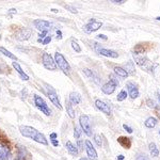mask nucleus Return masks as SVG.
Segmentation results:
<instances>
[{
    "instance_id": "nucleus-1",
    "label": "nucleus",
    "mask_w": 160,
    "mask_h": 160,
    "mask_svg": "<svg viewBox=\"0 0 160 160\" xmlns=\"http://www.w3.org/2000/svg\"><path fill=\"white\" fill-rule=\"evenodd\" d=\"M19 131L22 136L26 137V138H29L31 140L38 142V143L43 144V145H47L48 144L46 137L44 136L42 132H40L38 129L31 127V126H20Z\"/></svg>"
},
{
    "instance_id": "nucleus-2",
    "label": "nucleus",
    "mask_w": 160,
    "mask_h": 160,
    "mask_svg": "<svg viewBox=\"0 0 160 160\" xmlns=\"http://www.w3.org/2000/svg\"><path fill=\"white\" fill-rule=\"evenodd\" d=\"M135 57V60L139 66L141 68H143L144 71L148 72V73H153L155 68L157 66V64H154L149 59L146 58L145 56H133Z\"/></svg>"
},
{
    "instance_id": "nucleus-3",
    "label": "nucleus",
    "mask_w": 160,
    "mask_h": 160,
    "mask_svg": "<svg viewBox=\"0 0 160 160\" xmlns=\"http://www.w3.org/2000/svg\"><path fill=\"white\" fill-rule=\"evenodd\" d=\"M55 62L56 64L61 68V71L63 72L64 74L69 75L71 73V66H69L68 62L66 61V59L64 58V56L60 52H57L55 55Z\"/></svg>"
},
{
    "instance_id": "nucleus-4",
    "label": "nucleus",
    "mask_w": 160,
    "mask_h": 160,
    "mask_svg": "<svg viewBox=\"0 0 160 160\" xmlns=\"http://www.w3.org/2000/svg\"><path fill=\"white\" fill-rule=\"evenodd\" d=\"M34 105H35V107H37L42 113H44L45 115L49 117L51 114V110L49 109L48 105L46 104L45 100H44L41 96H38V95H34Z\"/></svg>"
},
{
    "instance_id": "nucleus-5",
    "label": "nucleus",
    "mask_w": 160,
    "mask_h": 160,
    "mask_svg": "<svg viewBox=\"0 0 160 160\" xmlns=\"http://www.w3.org/2000/svg\"><path fill=\"white\" fill-rule=\"evenodd\" d=\"M118 86V79L115 78L113 75H111V76H110V80L107 82V83H105L104 86H102V91L104 92L105 94L110 95V94H112V93L115 91V88H117Z\"/></svg>"
},
{
    "instance_id": "nucleus-6",
    "label": "nucleus",
    "mask_w": 160,
    "mask_h": 160,
    "mask_svg": "<svg viewBox=\"0 0 160 160\" xmlns=\"http://www.w3.org/2000/svg\"><path fill=\"white\" fill-rule=\"evenodd\" d=\"M79 123L81 126V129L83 130V132L86 133L88 137L92 136V128H91V122H90V118L88 115H81L79 118Z\"/></svg>"
},
{
    "instance_id": "nucleus-7",
    "label": "nucleus",
    "mask_w": 160,
    "mask_h": 160,
    "mask_svg": "<svg viewBox=\"0 0 160 160\" xmlns=\"http://www.w3.org/2000/svg\"><path fill=\"white\" fill-rule=\"evenodd\" d=\"M42 62H43L44 68H45L46 69H49V71H56L57 64H56L55 60L52 59V57H51L49 53H47V52L43 53Z\"/></svg>"
},
{
    "instance_id": "nucleus-8",
    "label": "nucleus",
    "mask_w": 160,
    "mask_h": 160,
    "mask_svg": "<svg viewBox=\"0 0 160 160\" xmlns=\"http://www.w3.org/2000/svg\"><path fill=\"white\" fill-rule=\"evenodd\" d=\"M102 22H99V20H97L95 18H92L86 26H84L83 30L86 31L87 33H92V32L97 31L99 28H102Z\"/></svg>"
},
{
    "instance_id": "nucleus-9",
    "label": "nucleus",
    "mask_w": 160,
    "mask_h": 160,
    "mask_svg": "<svg viewBox=\"0 0 160 160\" xmlns=\"http://www.w3.org/2000/svg\"><path fill=\"white\" fill-rule=\"evenodd\" d=\"M46 89H47V95H48V97H49V99L51 100V102H52V104L55 105L58 109L62 110L61 102H60V100H59V98H58V95H57L56 91L51 87L47 86V84H46Z\"/></svg>"
},
{
    "instance_id": "nucleus-10",
    "label": "nucleus",
    "mask_w": 160,
    "mask_h": 160,
    "mask_svg": "<svg viewBox=\"0 0 160 160\" xmlns=\"http://www.w3.org/2000/svg\"><path fill=\"white\" fill-rule=\"evenodd\" d=\"M33 24H34V27L37 28V29L41 30V32L47 31L51 26H52L51 22H47V20H44V19H37V20H34Z\"/></svg>"
},
{
    "instance_id": "nucleus-11",
    "label": "nucleus",
    "mask_w": 160,
    "mask_h": 160,
    "mask_svg": "<svg viewBox=\"0 0 160 160\" xmlns=\"http://www.w3.org/2000/svg\"><path fill=\"white\" fill-rule=\"evenodd\" d=\"M84 144H86V151H87L89 159L90 160H97V153H96V151H95V148H93L91 142L89 140H87L84 142Z\"/></svg>"
},
{
    "instance_id": "nucleus-12",
    "label": "nucleus",
    "mask_w": 160,
    "mask_h": 160,
    "mask_svg": "<svg viewBox=\"0 0 160 160\" xmlns=\"http://www.w3.org/2000/svg\"><path fill=\"white\" fill-rule=\"evenodd\" d=\"M148 43H140L136 45L133 48V56H144V53L149 49V45H146Z\"/></svg>"
},
{
    "instance_id": "nucleus-13",
    "label": "nucleus",
    "mask_w": 160,
    "mask_h": 160,
    "mask_svg": "<svg viewBox=\"0 0 160 160\" xmlns=\"http://www.w3.org/2000/svg\"><path fill=\"white\" fill-rule=\"evenodd\" d=\"M126 88H127L128 93H129L130 97L132 99H135L139 96V89H138V86H137V84L132 83V82H127Z\"/></svg>"
},
{
    "instance_id": "nucleus-14",
    "label": "nucleus",
    "mask_w": 160,
    "mask_h": 160,
    "mask_svg": "<svg viewBox=\"0 0 160 160\" xmlns=\"http://www.w3.org/2000/svg\"><path fill=\"white\" fill-rule=\"evenodd\" d=\"M95 106H96L97 109L100 110L102 112H104L106 115H110L111 114V109H110L109 105H107L106 102H102V100L97 99L96 102H95Z\"/></svg>"
},
{
    "instance_id": "nucleus-15",
    "label": "nucleus",
    "mask_w": 160,
    "mask_h": 160,
    "mask_svg": "<svg viewBox=\"0 0 160 160\" xmlns=\"http://www.w3.org/2000/svg\"><path fill=\"white\" fill-rule=\"evenodd\" d=\"M31 34H32V31L30 29H22L16 34V38H17V40H19V41H27L30 38Z\"/></svg>"
},
{
    "instance_id": "nucleus-16",
    "label": "nucleus",
    "mask_w": 160,
    "mask_h": 160,
    "mask_svg": "<svg viewBox=\"0 0 160 160\" xmlns=\"http://www.w3.org/2000/svg\"><path fill=\"white\" fill-rule=\"evenodd\" d=\"M97 52L102 56L109 57V58H118V53L117 52V51L110 50V49H105V48H99V49L97 50Z\"/></svg>"
},
{
    "instance_id": "nucleus-17",
    "label": "nucleus",
    "mask_w": 160,
    "mask_h": 160,
    "mask_svg": "<svg viewBox=\"0 0 160 160\" xmlns=\"http://www.w3.org/2000/svg\"><path fill=\"white\" fill-rule=\"evenodd\" d=\"M12 66H13V68H15V71H16L17 73L19 74V76L22 77V79H24V80H26V81H27V80H29V76H28V75L26 74L24 71H22V66H20L19 64L17 63V62H15V61L13 62V63H12Z\"/></svg>"
},
{
    "instance_id": "nucleus-18",
    "label": "nucleus",
    "mask_w": 160,
    "mask_h": 160,
    "mask_svg": "<svg viewBox=\"0 0 160 160\" xmlns=\"http://www.w3.org/2000/svg\"><path fill=\"white\" fill-rule=\"evenodd\" d=\"M81 102V95L78 92H72L69 95V102L72 105H78Z\"/></svg>"
},
{
    "instance_id": "nucleus-19",
    "label": "nucleus",
    "mask_w": 160,
    "mask_h": 160,
    "mask_svg": "<svg viewBox=\"0 0 160 160\" xmlns=\"http://www.w3.org/2000/svg\"><path fill=\"white\" fill-rule=\"evenodd\" d=\"M118 142L124 148H130L131 146V140L130 138H127V137H118Z\"/></svg>"
},
{
    "instance_id": "nucleus-20",
    "label": "nucleus",
    "mask_w": 160,
    "mask_h": 160,
    "mask_svg": "<svg viewBox=\"0 0 160 160\" xmlns=\"http://www.w3.org/2000/svg\"><path fill=\"white\" fill-rule=\"evenodd\" d=\"M65 148L68 151V153L71 154V155H73V156H76V155H78V148H77V146L74 145V144L72 143L71 141L66 142V143H65Z\"/></svg>"
},
{
    "instance_id": "nucleus-21",
    "label": "nucleus",
    "mask_w": 160,
    "mask_h": 160,
    "mask_svg": "<svg viewBox=\"0 0 160 160\" xmlns=\"http://www.w3.org/2000/svg\"><path fill=\"white\" fill-rule=\"evenodd\" d=\"M10 149L6 144L0 143V158H9Z\"/></svg>"
},
{
    "instance_id": "nucleus-22",
    "label": "nucleus",
    "mask_w": 160,
    "mask_h": 160,
    "mask_svg": "<svg viewBox=\"0 0 160 160\" xmlns=\"http://www.w3.org/2000/svg\"><path fill=\"white\" fill-rule=\"evenodd\" d=\"M114 72H115V74L118 75L120 77H122V78H127L128 77V73L125 71V68H120V66H115Z\"/></svg>"
},
{
    "instance_id": "nucleus-23",
    "label": "nucleus",
    "mask_w": 160,
    "mask_h": 160,
    "mask_svg": "<svg viewBox=\"0 0 160 160\" xmlns=\"http://www.w3.org/2000/svg\"><path fill=\"white\" fill-rule=\"evenodd\" d=\"M149 153H151V156L152 157H158L159 156V151L157 148L156 144L154 142L149 143Z\"/></svg>"
},
{
    "instance_id": "nucleus-24",
    "label": "nucleus",
    "mask_w": 160,
    "mask_h": 160,
    "mask_svg": "<svg viewBox=\"0 0 160 160\" xmlns=\"http://www.w3.org/2000/svg\"><path fill=\"white\" fill-rule=\"evenodd\" d=\"M66 102V113L68 114V117L71 118H75V110L73 108V105L69 102V100H68Z\"/></svg>"
},
{
    "instance_id": "nucleus-25",
    "label": "nucleus",
    "mask_w": 160,
    "mask_h": 160,
    "mask_svg": "<svg viewBox=\"0 0 160 160\" xmlns=\"http://www.w3.org/2000/svg\"><path fill=\"white\" fill-rule=\"evenodd\" d=\"M0 52H1V53H2V55H3V56L8 57V58L12 59V60H14V61H16V60H17L16 56H15V55H13V53L11 52V51L7 50L6 48H3V47H0Z\"/></svg>"
},
{
    "instance_id": "nucleus-26",
    "label": "nucleus",
    "mask_w": 160,
    "mask_h": 160,
    "mask_svg": "<svg viewBox=\"0 0 160 160\" xmlns=\"http://www.w3.org/2000/svg\"><path fill=\"white\" fill-rule=\"evenodd\" d=\"M83 73L86 74V76H88L89 78H91L92 80H94L96 83H98V78H97V76L95 75L91 69H88V68H84L83 69Z\"/></svg>"
},
{
    "instance_id": "nucleus-27",
    "label": "nucleus",
    "mask_w": 160,
    "mask_h": 160,
    "mask_svg": "<svg viewBox=\"0 0 160 160\" xmlns=\"http://www.w3.org/2000/svg\"><path fill=\"white\" fill-rule=\"evenodd\" d=\"M144 125H145L148 128H154L155 126L157 125V120L155 118H148V120L145 121Z\"/></svg>"
},
{
    "instance_id": "nucleus-28",
    "label": "nucleus",
    "mask_w": 160,
    "mask_h": 160,
    "mask_svg": "<svg viewBox=\"0 0 160 160\" xmlns=\"http://www.w3.org/2000/svg\"><path fill=\"white\" fill-rule=\"evenodd\" d=\"M125 71L127 72L128 75L129 74H135V65H133V62H131V61H128L127 62V64H126V68H125Z\"/></svg>"
},
{
    "instance_id": "nucleus-29",
    "label": "nucleus",
    "mask_w": 160,
    "mask_h": 160,
    "mask_svg": "<svg viewBox=\"0 0 160 160\" xmlns=\"http://www.w3.org/2000/svg\"><path fill=\"white\" fill-rule=\"evenodd\" d=\"M126 97H127V92H126L125 90H122V91L118 94L117 99H118V102H123V100L126 99Z\"/></svg>"
},
{
    "instance_id": "nucleus-30",
    "label": "nucleus",
    "mask_w": 160,
    "mask_h": 160,
    "mask_svg": "<svg viewBox=\"0 0 160 160\" xmlns=\"http://www.w3.org/2000/svg\"><path fill=\"white\" fill-rule=\"evenodd\" d=\"M94 141H95V143H96V145H97V146L102 148V136H100V135H95V136H94Z\"/></svg>"
},
{
    "instance_id": "nucleus-31",
    "label": "nucleus",
    "mask_w": 160,
    "mask_h": 160,
    "mask_svg": "<svg viewBox=\"0 0 160 160\" xmlns=\"http://www.w3.org/2000/svg\"><path fill=\"white\" fill-rule=\"evenodd\" d=\"M72 47H73V49L76 51V52H80V51H81V48H80V46L78 45V43H77L75 40L72 41Z\"/></svg>"
},
{
    "instance_id": "nucleus-32",
    "label": "nucleus",
    "mask_w": 160,
    "mask_h": 160,
    "mask_svg": "<svg viewBox=\"0 0 160 160\" xmlns=\"http://www.w3.org/2000/svg\"><path fill=\"white\" fill-rule=\"evenodd\" d=\"M81 133H82V130L80 129L79 127H75V130H74V136H75V138H76L77 140H79L80 136H81Z\"/></svg>"
},
{
    "instance_id": "nucleus-33",
    "label": "nucleus",
    "mask_w": 160,
    "mask_h": 160,
    "mask_svg": "<svg viewBox=\"0 0 160 160\" xmlns=\"http://www.w3.org/2000/svg\"><path fill=\"white\" fill-rule=\"evenodd\" d=\"M146 104H148V106L149 108H153V109H155V108L157 107L156 102H155L154 100H152V99H148V102H146Z\"/></svg>"
},
{
    "instance_id": "nucleus-34",
    "label": "nucleus",
    "mask_w": 160,
    "mask_h": 160,
    "mask_svg": "<svg viewBox=\"0 0 160 160\" xmlns=\"http://www.w3.org/2000/svg\"><path fill=\"white\" fill-rule=\"evenodd\" d=\"M64 8H65L66 10H69V12H72V13H75V14L77 13V10L75 9L74 7L69 6V4H66V6H64Z\"/></svg>"
},
{
    "instance_id": "nucleus-35",
    "label": "nucleus",
    "mask_w": 160,
    "mask_h": 160,
    "mask_svg": "<svg viewBox=\"0 0 160 160\" xmlns=\"http://www.w3.org/2000/svg\"><path fill=\"white\" fill-rule=\"evenodd\" d=\"M47 34V31H43V32H41L40 34V38H38V42H43V38H46L45 35Z\"/></svg>"
},
{
    "instance_id": "nucleus-36",
    "label": "nucleus",
    "mask_w": 160,
    "mask_h": 160,
    "mask_svg": "<svg viewBox=\"0 0 160 160\" xmlns=\"http://www.w3.org/2000/svg\"><path fill=\"white\" fill-rule=\"evenodd\" d=\"M50 41H51V37L50 35H47V37L45 38V40H43V44L44 45H46V44H48V43H50Z\"/></svg>"
},
{
    "instance_id": "nucleus-37",
    "label": "nucleus",
    "mask_w": 160,
    "mask_h": 160,
    "mask_svg": "<svg viewBox=\"0 0 160 160\" xmlns=\"http://www.w3.org/2000/svg\"><path fill=\"white\" fill-rule=\"evenodd\" d=\"M123 128H124V129H125L126 131H127L128 133H131V132H132V129H131V128H130L128 125H126V124H124V125H123Z\"/></svg>"
},
{
    "instance_id": "nucleus-38",
    "label": "nucleus",
    "mask_w": 160,
    "mask_h": 160,
    "mask_svg": "<svg viewBox=\"0 0 160 160\" xmlns=\"http://www.w3.org/2000/svg\"><path fill=\"white\" fill-rule=\"evenodd\" d=\"M136 160H149L148 156H145V155H140V156L137 157Z\"/></svg>"
},
{
    "instance_id": "nucleus-39",
    "label": "nucleus",
    "mask_w": 160,
    "mask_h": 160,
    "mask_svg": "<svg viewBox=\"0 0 160 160\" xmlns=\"http://www.w3.org/2000/svg\"><path fill=\"white\" fill-rule=\"evenodd\" d=\"M97 38H98V40H104V41L108 40V38L106 37L105 34H98V35H97Z\"/></svg>"
},
{
    "instance_id": "nucleus-40",
    "label": "nucleus",
    "mask_w": 160,
    "mask_h": 160,
    "mask_svg": "<svg viewBox=\"0 0 160 160\" xmlns=\"http://www.w3.org/2000/svg\"><path fill=\"white\" fill-rule=\"evenodd\" d=\"M155 110H156V115L160 118V107L159 106H157V107L155 108Z\"/></svg>"
},
{
    "instance_id": "nucleus-41",
    "label": "nucleus",
    "mask_w": 160,
    "mask_h": 160,
    "mask_svg": "<svg viewBox=\"0 0 160 160\" xmlns=\"http://www.w3.org/2000/svg\"><path fill=\"white\" fill-rule=\"evenodd\" d=\"M111 2H113V3H118V4H121V3H124V0H113V1H111Z\"/></svg>"
},
{
    "instance_id": "nucleus-42",
    "label": "nucleus",
    "mask_w": 160,
    "mask_h": 160,
    "mask_svg": "<svg viewBox=\"0 0 160 160\" xmlns=\"http://www.w3.org/2000/svg\"><path fill=\"white\" fill-rule=\"evenodd\" d=\"M51 143H52V145H53V146H58V145H59V142L57 141L56 139H55V140H51Z\"/></svg>"
},
{
    "instance_id": "nucleus-43",
    "label": "nucleus",
    "mask_w": 160,
    "mask_h": 160,
    "mask_svg": "<svg viewBox=\"0 0 160 160\" xmlns=\"http://www.w3.org/2000/svg\"><path fill=\"white\" fill-rule=\"evenodd\" d=\"M16 13H17V11L15 9H11L9 11V14H16Z\"/></svg>"
},
{
    "instance_id": "nucleus-44",
    "label": "nucleus",
    "mask_w": 160,
    "mask_h": 160,
    "mask_svg": "<svg viewBox=\"0 0 160 160\" xmlns=\"http://www.w3.org/2000/svg\"><path fill=\"white\" fill-rule=\"evenodd\" d=\"M50 138H51V140H55V139L57 138V133H55V132H52L50 135Z\"/></svg>"
},
{
    "instance_id": "nucleus-45",
    "label": "nucleus",
    "mask_w": 160,
    "mask_h": 160,
    "mask_svg": "<svg viewBox=\"0 0 160 160\" xmlns=\"http://www.w3.org/2000/svg\"><path fill=\"white\" fill-rule=\"evenodd\" d=\"M117 160H124V156L123 155H120V156H118Z\"/></svg>"
},
{
    "instance_id": "nucleus-46",
    "label": "nucleus",
    "mask_w": 160,
    "mask_h": 160,
    "mask_svg": "<svg viewBox=\"0 0 160 160\" xmlns=\"http://www.w3.org/2000/svg\"><path fill=\"white\" fill-rule=\"evenodd\" d=\"M57 34L59 35V37H58L59 38H62V37H61V31H58V32H57Z\"/></svg>"
},
{
    "instance_id": "nucleus-47",
    "label": "nucleus",
    "mask_w": 160,
    "mask_h": 160,
    "mask_svg": "<svg viewBox=\"0 0 160 160\" xmlns=\"http://www.w3.org/2000/svg\"><path fill=\"white\" fill-rule=\"evenodd\" d=\"M51 11H52L53 13H57V12H59L58 10H56V9H51Z\"/></svg>"
},
{
    "instance_id": "nucleus-48",
    "label": "nucleus",
    "mask_w": 160,
    "mask_h": 160,
    "mask_svg": "<svg viewBox=\"0 0 160 160\" xmlns=\"http://www.w3.org/2000/svg\"><path fill=\"white\" fill-rule=\"evenodd\" d=\"M0 160H9V158H0Z\"/></svg>"
},
{
    "instance_id": "nucleus-49",
    "label": "nucleus",
    "mask_w": 160,
    "mask_h": 160,
    "mask_svg": "<svg viewBox=\"0 0 160 160\" xmlns=\"http://www.w3.org/2000/svg\"><path fill=\"white\" fill-rule=\"evenodd\" d=\"M79 160H88L87 158H81V159H79Z\"/></svg>"
},
{
    "instance_id": "nucleus-50",
    "label": "nucleus",
    "mask_w": 160,
    "mask_h": 160,
    "mask_svg": "<svg viewBox=\"0 0 160 160\" xmlns=\"http://www.w3.org/2000/svg\"><path fill=\"white\" fill-rule=\"evenodd\" d=\"M156 19H157V20H160V16H158V17H157Z\"/></svg>"
},
{
    "instance_id": "nucleus-51",
    "label": "nucleus",
    "mask_w": 160,
    "mask_h": 160,
    "mask_svg": "<svg viewBox=\"0 0 160 160\" xmlns=\"http://www.w3.org/2000/svg\"><path fill=\"white\" fill-rule=\"evenodd\" d=\"M158 99L160 100V95H158Z\"/></svg>"
},
{
    "instance_id": "nucleus-52",
    "label": "nucleus",
    "mask_w": 160,
    "mask_h": 160,
    "mask_svg": "<svg viewBox=\"0 0 160 160\" xmlns=\"http://www.w3.org/2000/svg\"><path fill=\"white\" fill-rule=\"evenodd\" d=\"M159 133H160V131H159Z\"/></svg>"
}]
</instances>
